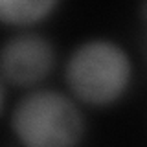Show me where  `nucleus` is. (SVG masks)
I'll return each instance as SVG.
<instances>
[{
  "instance_id": "1",
  "label": "nucleus",
  "mask_w": 147,
  "mask_h": 147,
  "mask_svg": "<svg viewBox=\"0 0 147 147\" xmlns=\"http://www.w3.org/2000/svg\"><path fill=\"white\" fill-rule=\"evenodd\" d=\"M64 76L77 101L90 107H107L121 99L129 90L132 64L119 44L94 39L74 50Z\"/></svg>"
},
{
  "instance_id": "2",
  "label": "nucleus",
  "mask_w": 147,
  "mask_h": 147,
  "mask_svg": "<svg viewBox=\"0 0 147 147\" xmlns=\"http://www.w3.org/2000/svg\"><path fill=\"white\" fill-rule=\"evenodd\" d=\"M11 127L30 147L76 145L85 136V118L72 98L57 90H33L18 101Z\"/></svg>"
},
{
  "instance_id": "3",
  "label": "nucleus",
  "mask_w": 147,
  "mask_h": 147,
  "mask_svg": "<svg viewBox=\"0 0 147 147\" xmlns=\"http://www.w3.org/2000/svg\"><path fill=\"white\" fill-rule=\"evenodd\" d=\"M55 68V48L39 33H17L0 48V79L15 86H35Z\"/></svg>"
},
{
  "instance_id": "4",
  "label": "nucleus",
  "mask_w": 147,
  "mask_h": 147,
  "mask_svg": "<svg viewBox=\"0 0 147 147\" xmlns=\"http://www.w3.org/2000/svg\"><path fill=\"white\" fill-rule=\"evenodd\" d=\"M61 0H0V22L7 26H33L53 13Z\"/></svg>"
},
{
  "instance_id": "5",
  "label": "nucleus",
  "mask_w": 147,
  "mask_h": 147,
  "mask_svg": "<svg viewBox=\"0 0 147 147\" xmlns=\"http://www.w3.org/2000/svg\"><path fill=\"white\" fill-rule=\"evenodd\" d=\"M4 83H2V79H0V112H2V107H4Z\"/></svg>"
}]
</instances>
